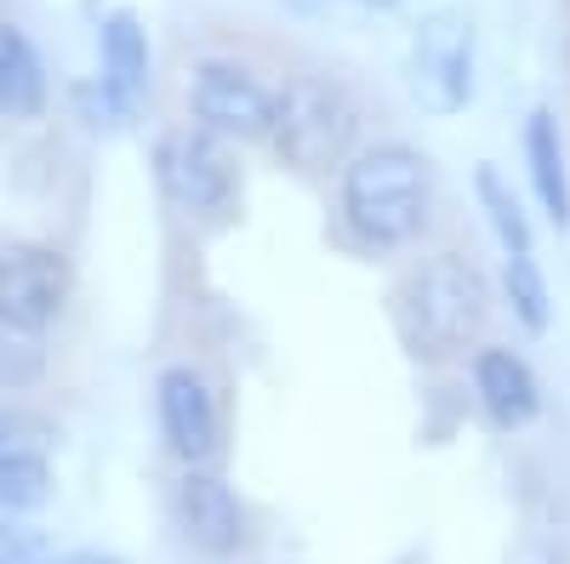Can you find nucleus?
<instances>
[{
    "label": "nucleus",
    "instance_id": "f257e3e1",
    "mask_svg": "<svg viewBox=\"0 0 570 564\" xmlns=\"http://www.w3.org/2000/svg\"><path fill=\"white\" fill-rule=\"evenodd\" d=\"M434 160L405 137L360 144L337 171V217L360 251H405L434 222Z\"/></svg>",
    "mask_w": 570,
    "mask_h": 564
},
{
    "label": "nucleus",
    "instance_id": "f03ea898",
    "mask_svg": "<svg viewBox=\"0 0 570 564\" xmlns=\"http://www.w3.org/2000/svg\"><path fill=\"white\" fill-rule=\"evenodd\" d=\"M491 314V279L462 251L422 257L394 286V332L422 365H445L468 343H480Z\"/></svg>",
    "mask_w": 570,
    "mask_h": 564
},
{
    "label": "nucleus",
    "instance_id": "7ed1b4c3",
    "mask_svg": "<svg viewBox=\"0 0 570 564\" xmlns=\"http://www.w3.org/2000/svg\"><path fill=\"white\" fill-rule=\"evenodd\" d=\"M360 98L325 69H297L274 86V131L268 149L279 155V166H292L303 177H325L343 171L348 155L360 149Z\"/></svg>",
    "mask_w": 570,
    "mask_h": 564
},
{
    "label": "nucleus",
    "instance_id": "20e7f679",
    "mask_svg": "<svg viewBox=\"0 0 570 564\" xmlns=\"http://www.w3.org/2000/svg\"><path fill=\"white\" fill-rule=\"evenodd\" d=\"M405 91L434 120H456L473 103V91H480V34H473L468 12L456 7L422 12L405 46Z\"/></svg>",
    "mask_w": 570,
    "mask_h": 564
},
{
    "label": "nucleus",
    "instance_id": "39448f33",
    "mask_svg": "<svg viewBox=\"0 0 570 564\" xmlns=\"http://www.w3.org/2000/svg\"><path fill=\"white\" fill-rule=\"evenodd\" d=\"M160 182L177 200V211H188L206 228H228L246 211V171H240V144L206 131L188 120L177 137L160 144Z\"/></svg>",
    "mask_w": 570,
    "mask_h": 564
},
{
    "label": "nucleus",
    "instance_id": "423d86ee",
    "mask_svg": "<svg viewBox=\"0 0 570 564\" xmlns=\"http://www.w3.org/2000/svg\"><path fill=\"white\" fill-rule=\"evenodd\" d=\"M188 120L228 137V144H268L274 131V86L246 63V58H228V52H212V58H195L188 63Z\"/></svg>",
    "mask_w": 570,
    "mask_h": 564
},
{
    "label": "nucleus",
    "instance_id": "0eeeda50",
    "mask_svg": "<svg viewBox=\"0 0 570 564\" xmlns=\"http://www.w3.org/2000/svg\"><path fill=\"white\" fill-rule=\"evenodd\" d=\"M155 422H160V445L177 467H206L223 451V410L212 383L195 365H166L155 376Z\"/></svg>",
    "mask_w": 570,
    "mask_h": 564
},
{
    "label": "nucleus",
    "instance_id": "6e6552de",
    "mask_svg": "<svg viewBox=\"0 0 570 564\" xmlns=\"http://www.w3.org/2000/svg\"><path fill=\"white\" fill-rule=\"evenodd\" d=\"M171 513H177V531L183 542L195 547L200 558H234L246 553L252 542V513L240 502V491H234L217 467H183V479L171 491Z\"/></svg>",
    "mask_w": 570,
    "mask_h": 564
},
{
    "label": "nucleus",
    "instance_id": "1a4fd4ad",
    "mask_svg": "<svg viewBox=\"0 0 570 564\" xmlns=\"http://www.w3.org/2000/svg\"><path fill=\"white\" fill-rule=\"evenodd\" d=\"M75 297V268L58 246L46 240H7L0 246V314L35 325V332H52L58 314Z\"/></svg>",
    "mask_w": 570,
    "mask_h": 564
},
{
    "label": "nucleus",
    "instance_id": "9d476101",
    "mask_svg": "<svg viewBox=\"0 0 570 564\" xmlns=\"http://www.w3.org/2000/svg\"><path fill=\"white\" fill-rule=\"evenodd\" d=\"M468 388H473V405H480V416L497 434H525L542 416V376L519 348H502V343L473 348Z\"/></svg>",
    "mask_w": 570,
    "mask_h": 564
},
{
    "label": "nucleus",
    "instance_id": "9b49d317",
    "mask_svg": "<svg viewBox=\"0 0 570 564\" xmlns=\"http://www.w3.org/2000/svg\"><path fill=\"white\" fill-rule=\"evenodd\" d=\"M149 69H155V52H149L142 18L131 7L104 12V23H98V98H104L109 120L137 115L142 91H149Z\"/></svg>",
    "mask_w": 570,
    "mask_h": 564
},
{
    "label": "nucleus",
    "instance_id": "f8f14e48",
    "mask_svg": "<svg viewBox=\"0 0 570 564\" xmlns=\"http://www.w3.org/2000/svg\"><path fill=\"white\" fill-rule=\"evenodd\" d=\"M525 177H531V195L537 211L553 228H570V160H564V131L553 109H531L525 115Z\"/></svg>",
    "mask_w": 570,
    "mask_h": 564
},
{
    "label": "nucleus",
    "instance_id": "ddd939ff",
    "mask_svg": "<svg viewBox=\"0 0 570 564\" xmlns=\"http://www.w3.org/2000/svg\"><path fill=\"white\" fill-rule=\"evenodd\" d=\"M52 103V75H46L40 46L0 18V115L7 120H40Z\"/></svg>",
    "mask_w": 570,
    "mask_h": 564
},
{
    "label": "nucleus",
    "instance_id": "4468645a",
    "mask_svg": "<svg viewBox=\"0 0 570 564\" xmlns=\"http://www.w3.org/2000/svg\"><path fill=\"white\" fill-rule=\"evenodd\" d=\"M497 291H502V308L513 314L519 332H531V337L553 332V286H548L537 251H502Z\"/></svg>",
    "mask_w": 570,
    "mask_h": 564
},
{
    "label": "nucleus",
    "instance_id": "2eb2a0df",
    "mask_svg": "<svg viewBox=\"0 0 570 564\" xmlns=\"http://www.w3.org/2000/svg\"><path fill=\"white\" fill-rule=\"evenodd\" d=\"M473 200L485 211V228L502 251H537V222L525 211V200L513 195V182L497 166H473Z\"/></svg>",
    "mask_w": 570,
    "mask_h": 564
},
{
    "label": "nucleus",
    "instance_id": "dca6fc26",
    "mask_svg": "<svg viewBox=\"0 0 570 564\" xmlns=\"http://www.w3.org/2000/svg\"><path fill=\"white\" fill-rule=\"evenodd\" d=\"M52 496V462L40 445H0V520H29Z\"/></svg>",
    "mask_w": 570,
    "mask_h": 564
},
{
    "label": "nucleus",
    "instance_id": "f3484780",
    "mask_svg": "<svg viewBox=\"0 0 570 564\" xmlns=\"http://www.w3.org/2000/svg\"><path fill=\"white\" fill-rule=\"evenodd\" d=\"M46 376V332L0 314V394H23Z\"/></svg>",
    "mask_w": 570,
    "mask_h": 564
},
{
    "label": "nucleus",
    "instance_id": "a211bd4d",
    "mask_svg": "<svg viewBox=\"0 0 570 564\" xmlns=\"http://www.w3.org/2000/svg\"><path fill=\"white\" fill-rule=\"evenodd\" d=\"M405 0H292V12L308 23H331V29H376L400 18Z\"/></svg>",
    "mask_w": 570,
    "mask_h": 564
},
{
    "label": "nucleus",
    "instance_id": "6ab92c4d",
    "mask_svg": "<svg viewBox=\"0 0 570 564\" xmlns=\"http://www.w3.org/2000/svg\"><path fill=\"white\" fill-rule=\"evenodd\" d=\"M0 564H58V547L29 520H0Z\"/></svg>",
    "mask_w": 570,
    "mask_h": 564
},
{
    "label": "nucleus",
    "instance_id": "aec40b11",
    "mask_svg": "<svg viewBox=\"0 0 570 564\" xmlns=\"http://www.w3.org/2000/svg\"><path fill=\"white\" fill-rule=\"evenodd\" d=\"M40 439H46V428H40L35 416L0 405V445H40Z\"/></svg>",
    "mask_w": 570,
    "mask_h": 564
},
{
    "label": "nucleus",
    "instance_id": "412c9836",
    "mask_svg": "<svg viewBox=\"0 0 570 564\" xmlns=\"http://www.w3.org/2000/svg\"><path fill=\"white\" fill-rule=\"evenodd\" d=\"M58 564H126L120 553H104V547H75V553H63Z\"/></svg>",
    "mask_w": 570,
    "mask_h": 564
}]
</instances>
